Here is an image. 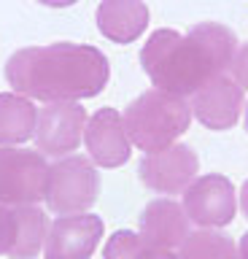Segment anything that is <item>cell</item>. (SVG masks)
Segmentation results:
<instances>
[{
  "instance_id": "5",
  "label": "cell",
  "mask_w": 248,
  "mask_h": 259,
  "mask_svg": "<svg viewBox=\"0 0 248 259\" xmlns=\"http://www.w3.org/2000/svg\"><path fill=\"white\" fill-rule=\"evenodd\" d=\"M49 165L41 151L0 149V205H35L46 197Z\"/></svg>"
},
{
  "instance_id": "4",
  "label": "cell",
  "mask_w": 248,
  "mask_h": 259,
  "mask_svg": "<svg viewBox=\"0 0 248 259\" xmlns=\"http://www.w3.org/2000/svg\"><path fill=\"white\" fill-rule=\"evenodd\" d=\"M100 194V173L94 170L92 159L86 157H65L49 167L46 181V205L60 216L86 213Z\"/></svg>"
},
{
  "instance_id": "9",
  "label": "cell",
  "mask_w": 248,
  "mask_h": 259,
  "mask_svg": "<svg viewBox=\"0 0 248 259\" xmlns=\"http://www.w3.org/2000/svg\"><path fill=\"white\" fill-rule=\"evenodd\" d=\"M103 238V219L73 213L54 219L43 243L46 259H89Z\"/></svg>"
},
{
  "instance_id": "14",
  "label": "cell",
  "mask_w": 248,
  "mask_h": 259,
  "mask_svg": "<svg viewBox=\"0 0 248 259\" xmlns=\"http://www.w3.org/2000/svg\"><path fill=\"white\" fill-rule=\"evenodd\" d=\"M38 108L30 103V97L6 92L0 95V146L25 143L35 135Z\"/></svg>"
},
{
  "instance_id": "20",
  "label": "cell",
  "mask_w": 248,
  "mask_h": 259,
  "mask_svg": "<svg viewBox=\"0 0 248 259\" xmlns=\"http://www.w3.org/2000/svg\"><path fill=\"white\" fill-rule=\"evenodd\" d=\"M38 3H43V6H52V8H68V6L78 3V0H38Z\"/></svg>"
},
{
  "instance_id": "10",
  "label": "cell",
  "mask_w": 248,
  "mask_h": 259,
  "mask_svg": "<svg viewBox=\"0 0 248 259\" xmlns=\"http://www.w3.org/2000/svg\"><path fill=\"white\" fill-rule=\"evenodd\" d=\"M243 92L245 89L227 73L213 76L191 95V113L208 130H229L237 124L240 111H243Z\"/></svg>"
},
{
  "instance_id": "17",
  "label": "cell",
  "mask_w": 248,
  "mask_h": 259,
  "mask_svg": "<svg viewBox=\"0 0 248 259\" xmlns=\"http://www.w3.org/2000/svg\"><path fill=\"white\" fill-rule=\"evenodd\" d=\"M19 240V205H0V256H11Z\"/></svg>"
},
{
  "instance_id": "22",
  "label": "cell",
  "mask_w": 248,
  "mask_h": 259,
  "mask_svg": "<svg viewBox=\"0 0 248 259\" xmlns=\"http://www.w3.org/2000/svg\"><path fill=\"white\" fill-rule=\"evenodd\" d=\"M245 130H248V105H245Z\"/></svg>"
},
{
  "instance_id": "2",
  "label": "cell",
  "mask_w": 248,
  "mask_h": 259,
  "mask_svg": "<svg viewBox=\"0 0 248 259\" xmlns=\"http://www.w3.org/2000/svg\"><path fill=\"white\" fill-rule=\"evenodd\" d=\"M111 68L100 49L84 44H49L19 49L6 62V78L17 95L43 103H76L108 84Z\"/></svg>"
},
{
  "instance_id": "6",
  "label": "cell",
  "mask_w": 248,
  "mask_h": 259,
  "mask_svg": "<svg viewBox=\"0 0 248 259\" xmlns=\"http://www.w3.org/2000/svg\"><path fill=\"white\" fill-rule=\"evenodd\" d=\"M86 111L78 103H46L38 108L35 143L38 151L49 157H68L78 149L86 130Z\"/></svg>"
},
{
  "instance_id": "13",
  "label": "cell",
  "mask_w": 248,
  "mask_h": 259,
  "mask_svg": "<svg viewBox=\"0 0 248 259\" xmlns=\"http://www.w3.org/2000/svg\"><path fill=\"white\" fill-rule=\"evenodd\" d=\"M97 27L114 44H132L148 27V8L143 0H103L97 6Z\"/></svg>"
},
{
  "instance_id": "12",
  "label": "cell",
  "mask_w": 248,
  "mask_h": 259,
  "mask_svg": "<svg viewBox=\"0 0 248 259\" xmlns=\"http://www.w3.org/2000/svg\"><path fill=\"white\" fill-rule=\"evenodd\" d=\"M140 238L159 248H181V243L189 238V216L183 205L175 200L148 202L140 216Z\"/></svg>"
},
{
  "instance_id": "18",
  "label": "cell",
  "mask_w": 248,
  "mask_h": 259,
  "mask_svg": "<svg viewBox=\"0 0 248 259\" xmlns=\"http://www.w3.org/2000/svg\"><path fill=\"white\" fill-rule=\"evenodd\" d=\"M232 78L237 81L243 89H248V44H243L237 49V54H235V60H232Z\"/></svg>"
},
{
  "instance_id": "11",
  "label": "cell",
  "mask_w": 248,
  "mask_h": 259,
  "mask_svg": "<svg viewBox=\"0 0 248 259\" xmlns=\"http://www.w3.org/2000/svg\"><path fill=\"white\" fill-rule=\"evenodd\" d=\"M84 141L89 159L100 167H119L130 159V138L124 130L122 113L114 108H100L86 121Z\"/></svg>"
},
{
  "instance_id": "3",
  "label": "cell",
  "mask_w": 248,
  "mask_h": 259,
  "mask_svg": "<svg viewBox=\"0 0 248 259\" xmlns=\"http://www.w3.org/2000/svg\"><path fill=\"white\" fill-rule=\"evenodd\" d=\"M124 130L140 151H159L173 146L189 130L191 105L165 89H148L127 105Z\"/></svg>"
},
{
  "instance_id": "15",
  "label": "cell",
  "mask_w": 248,
  "mask_h": 259,
  "mask_svg": "<svg viewBox=\"0 0 248 259\" xmlns=\"http://www.w3.org/2000/svg\"><path fill=\"white\" fill-rule=\"evenodd\" d=\"M178 259H237V246L224 232L197 230L181 243Z\"/></svg>"
},
{
  "instance_id": "7",
  "label": "cell",
  "mask_w": 248,
  "mask_h": 259,
  "mask_svg": "<svg viewBox=\"0 0 248 259\" xmlns=\"http://www.w3.org/2000/svg\"><path fill=\"white\" fill-rule=\"evenodd\" d=\"M183 210H186L189 222L200 227H211V230L227 227L237 213L235 186L229 178L219 173L200 176L183 192Z\"/></svg>"
},
{
  "instance_id": "21",
  "label": "cell",
  "mask_w": 248,
  "mask_h": 259,
  "mask_svg": "<svg viewBox=\"0 0 248 259\" xmlns=\"http://www.w3.org/2000/svg\"><path fill=\"white\" fill-rule=\"evenodd\" d=\"M237 259H248V232L237 243Z\"/></svg>"
},
{
  "instance_id": "1",
  "label": "cell",
  "mask_w": 248,
  "mask_h": 259,
  "mask_svg": "<svg viewBox=\"0 0 248 259\" xmlns=\"http://www.w3.org/2000/svg\"><path fill=\"white\" fill-rule=\"evenodd\" d=\"M235 54V32L216 22H200L186 35L175 30L151 32L140 52V65L157 89L186 97L213 76L227 73Z\"/></svg>"
},
{
  "instance_id": "8",
  "label": "cell",
  "mask_w": 248,
  "mask_h": 259,
  "mask_svg": "<svg viewBox=\"0 0 248 259\" xmlns=\"http://www.w3.org/2000/svg\"><path fill=\"white\" fill-rule=\"evenodd\" d=\"M140 181L151 192L159 194H178L186 192V186L197 178L200 159L197 154L183 143H173L167 149L148 151L140 159Z\"/></svg>"
},
{
  "instance_id": "19",
  "label": "cell",
  "mask_w": 248,
  "mask_h": 259,
  "mask_svg": "<svg viewBox=\"0 0 248 259\" xmlns=\"http://www.w3.org/2000/svg\"><path fill=\"white\" fill-rule=\"evenodd\" d=\"M240 210H243V216L248 219V181L243 184V189H240Z\"/></svg>"
},
{
  "instance_id": "16",
  "label": "cell",
  "mask_w": 248,
  "mask_h": 259,
  "mask_svg": "<svg viewBox=\"0 0 248 259\" xmlns=\"http://www.w3.org/2000/svg\"><path fill=\"white\" fill-rule=\"evenodd\" d=\"M103 259H178L170 248H159L130 230H119L108 238Z\"/></svg>"
}]
</instances>
